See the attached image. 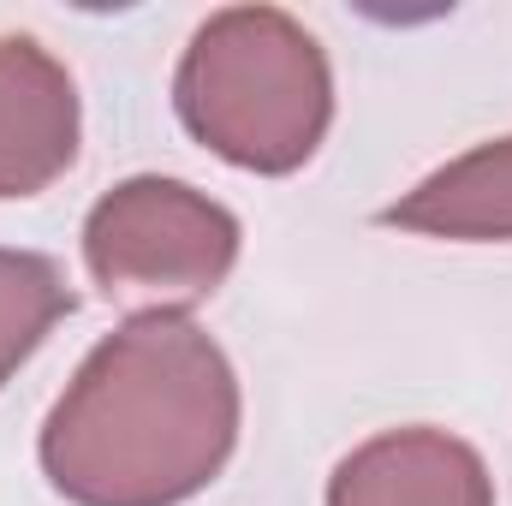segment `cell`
<instances>
[{
	"label": "cell",
	"mask_w": 512,
	"mask_h": 506,
	"mask_svg": "<svg viewBox=\"0 0 512 506\" xmlns=\"http://www.w3.org/2000/svg\"><path fill=\"white\" fill-rule=\"evenodd\" d=\"M328 506H495V483L471 441L417 423L346 453Z\"/></svg>",
	"instance_id": "5"
},
{
	"label": "cell",
	"mask_w": 512,
	"mask_h": 506,
	"mask_svg": "<svg viewBox=\"0 0 512 506\" xmlns=\"http://www.w3.org/2000/svg\"><path fill=\"white\" fill-rule=\"evenodd\" d=\"M239 441L227 352L173 310L114 328L42 423V471L72 506H179L203 495Z\"/></svg>",
	"instance_id": "1"
},
{
	"label": "cell",
	"mask_w": 512,
	"mask_h": 506,
	"mask_svg": "<svg viewBox=\"0 0 512 506\" xmlns=\"http://www.w3.org/2000/svg\"><path fill=\"white\" fill-rule=\"evenodd\" d=\"M84 262L108 298L179 316L233 274L239 221L197 185L143 173L96 197L84 221Z\"/></svg>",
	"instance_id": "3"
},
{
	"label": "cell",
	"mask_w": 512,
	"mask_h": 506,
	"mask_svg": "<svg viewBox=\"0 0 512 506\" xmlns=\"http://www.w3.org/2000/svg\"><path fill=\"white\" fill-rule=\"evenodd\" d=\"M78 155L72 72L36 36H0V197L48 191Z\"/></svg>",
	"instance_id": "4"
},
{
	"label": "cell",
	"mask_w": 512,
	"mask_h": 506,
	"mask_svg": "<svg viewBox=\"0 0 512 506\" xmlns=\"http://www.w3.org/2000/svg\"><path fill=\"white\" fill-rule=\"evenodd\" d=\"M173 108L197 143L245 173H292L334 120V72L322 42L280 6H227L197 24Z\"/></svg>",
	"instance_id": "2"
},
{
	"label": "cell",
	"mask_w": 512,
	"mask_h": 506,
	"mask_svg": "<svg viewBox=\"0 0 512 506\" xmlns=\"http://www.w3.org/2000/svg\"><path fill=\"white\" fill-rule=\"evenodd\" d=\"M382 221L423 239H459V245L512 239V137L477 143L459 161L435 167L399 203H387Z\"/></svg>",
	"instance_id": "6"
},
{
	"label": "cell",
	"mask_w": 512,
	"mask_h": 506,
	"mask_svg": "<svg viewBox=\"0 0 512 506\" xmlns=\"http://www.w3.org/2000/svg\"><path fill=\"white\" fill-rule=\"evenodd\" d=\"M60 316H72L66 274L36 251H0V387L48 340Z\"/></svg>",
	"instance_id": "7"
}]
</instances>
